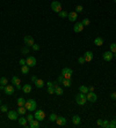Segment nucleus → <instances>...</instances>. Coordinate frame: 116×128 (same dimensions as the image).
Segmentation results:
<instances>
[{"label":"nucleus","mask_w":116,"mask_h":128,"mask_svg":"<svg viewBox=\"0 0 116 128\" xmlns=\"http://www.w3.org/2000/svg\"><path fill=\"white\" fill-rule=\"evenodd\" d=\"M58 87V81H56V82H54V88H57Z\"/></svg>","instance_id":"49"},{"label":"nucleus","mask_w":116,"mask_h":128,"mask_svg":"<svg viewBox=\"0 0 116 128\" xmlns=\"http://www.w3.org/2000/svg\"><path fill=\"white\" fill-rule=\"evenodd\" d=\"M0 110H1V112H8L7 105H1V106H0Z\"/></svg>","instance_id":"35"},{"label":"nucleus","mask_w":116,"mask_h":128,"mask_svg":"<svg viewBox=\"0 0 116 128\" xmlns=\"http://www.w3.org/2000/svg\"><path fill=\"white\" fill-rule=\"evenodd\" d=\"M21 72H22L23 74H28L29 73V66L28 65H23V66H21Z\"/></svg>","instance_id":"25"},{"label":"nucleus","mask_w":116,"mask_h":128,"mask_svg":"<svg viewBox=\"0 0 116 128\" xmlns=\"http://www.w3.org/2000/svg\"><path fill=\"white\" fill-rule=\"evenodd\" d=\"M108 126H109V121H108V120H103V121H102V126H101V127L108 128Z\"/></svg>","instance_id":"36"},{"label":"nucleus","mask_w":116,"mask_h":128,"mask_svg":"<svg viewBox=\"0 0 116 128\" xmlns=\"http://www.w3.org/2000/svg\"><path fill=\"white\" fill-rule=\"evenodd\" d=\"M81 23L84 24V27H87V26H89V23H91V21H89V19H84Z\"/></svg>","instance_id":"31"},{"label":"nucleus","mask_w":116,"mask_h":128,"mask_svg":"<svg viewBox=\"0 0 116 128\" xmlns=\"http://www.w3.org/2000/svg\"><path fill=\"white\" fill-rule=\"evenodd\" d=\"M78 62H79L80 65H83V64H85V62H86V61H85V58H84V57H80V58H79V59H78Z\"/></svg>","instance_id":"38"},{"label":"nucleus","mask_w":116,"mask_h":128,"mask_svg":"<svg viewBox=\"0 0 116 128\" xmlns=\"http://www.w3.org/2000/svg\"><path fill=\"white\" fill-rule=\"evenodd\" d=\"M16 89H17V90H21V84L16 85Z\"/></svg>","instance_id":"51"},{"label":"nucleus","mask_w":116,"mask_h":128,"mask_svg":"<svg viewBox=\"0 0 116 128\" xmlns=\"http://www.w3.org/2000/svg\"><path fill=\"white\" fill-rule=\"evenodd\" d=\"M19 64H20L21 66H23V65H27V64H26V59H20V60H19Z\"/></svg>","instance_id":"42"},{"label":"nucleus","mask_w":116,"mask_h":128,"mask_svg":"<svg viewBox=\"0 0 116 128\" xmlns=\"http://www.w3.org/2000/svg\"><path fill=\"white\" fill-rule=\"evenodd\" d=\"M110 98L112 99H116V92H112L110 94Z\"/></svg>","instance_id":"46"},{"label":"nucleus","mask_w":116,"mask_h":128,"mask_svg":"<svg viewBox=\"0 0 116 128\" xmlns=\"http://www.w3.org/2000/svg\"><path fill=\"white\" fill-rule=\"evenodd\" d=\"M58 14H59L60 17H67V13H66V12H64V11H60Z\"/></svg>","instance_id":"37"},{"label":"nucleus","mask_w":116,"mask_h":128,"mask_svg":"<svg viewBox=\"0 0 116 128\" xmlns=\"http://www.w3.org/2000/svg\"><path fill=\"white\" fill-rule=\"evenodd\" d=\"M94 44H95L96 46H101L102 44H103V38H102V37H96V38L94 39Z\"/></svg>","instance_id":"22"},{"label":"nucleus","mask_w":116,"mask_h":128,"mask_svg":"<svg viewBox=\"0 0 116 128\" xmlns=\"http://www.w3.org/2000/svg\"><path fill=\"white\" fill-rule=\"evenodd\" d=\"M56 122H57L58 126H65V125H66V122H67V120H66L64 117H57Z\"/></svg>","instance_id":"12"},{"label":"nucleus","mask_w":116,"mask_h":128,"mask_svg":"<svg viewBox=\"0 0 116 128\" xmlns=\"http://www.w3.org/2000/svg\"><path fill=\"white\" fill-rule=\"evenodd\" d=\"M63 85H64V87H67V88L71 87V80H70V79H65V80L63 81Z\"/></svg>","instance_id":"29"},{"label":"nucleus","mask_w":116,"mask_h":128,"mask_svg":"<svg viewBox=\"0 0 116 128\" xmlns=\"http://www.w3.org/2000/svg\"><path fill=\"white\" fill-rule=\"evenodd\" d=\"M115 127H116V120H112V121L109 122L108 128H115Z\"/></svg>","instance_id":"33"},{"label":"nucleus","mask_w":116,"mask_h":128,"mask_svg":"<svg viewBox=\"0 0 116 128\" xmlns=\"http://www.w3.org/2000/svg\"><path fill=\"white\" fill-rule=\"evenodd\" d=\"M26 64L28 65L29 67H34V66L36 65V58L29 56V57L26 59Z\"/></svg>","instance_id":"7"},{"label":"nucleus","mask_w":116,"mask_h":128,"mask_svg":"<svg viewBox=\"0 0 116 128\" xmlns=\"http://www.w3.org/2000/svg\"><path fill=\"white\" fill-rule=\"evenodd\" d=\"M102 121H103L102 119H98V120H96V125H98L99 127H101L102 126Z\"/></svg>","instance_id":"44"},{"label":"nucleus","mask_w":116,"mask_h":128,"mask_svg":"<svg viewBox=\"0 0 116 128\" xmlns=\"http://www.w3.org/2000/svg\"><path fill=\"white\" fill-rule=\"evenodd\" d=\"M51 8H52L54 12L59 13V12L62 11V4H60L59 1H52V2H51Z\"/></svg>","instance_id":"4"},{"label":"nucleus","mask_w":116,"mask_h":128,"mask_svg":"<svg viewBox=\"0 0 116 128\" xmlns=\"http://www.w3.org/2000/svg\"><path fill=\"white\" fill-rule=\"evenodd\" d=\"M36 80H37V77H36L35 75H33V76H31V82H34V83H35V82H36Z\"/></svg>","instance_id":"47"},{"label":"nucleus","mask_w":116,"mask_h":128,"mask_svg":"<svg viewBox=\"0 0 116 128\" xmlns=\"http://www.w3.org/2000/svg\"><path fill=\"white\" fill-rule=\"evenodd\" d=\"M36 102L34 99H28V100H26V103H25V107L27 109V111H35L36 110Z\"/></svg>","instance_id":"1"},{"label":"nucleus","mask_w":116,"mask_h":128,"mask_svg":"<svg viewBox=\"0 0 116 128\" xmlns=\"http://www.w3.org/2000/svg\"><path fill=\"white\" fill-rule=\"evenodd\" d=\"M0 106H1V100H0Z\"/></svg>","instance_id":"53"},{"label":"nucleus","mask_w":116,"mask_h":128,"mask_svg":"<svg viewBox=\"0 0 116 128\" xmlns=\"http://www.w3.org/2000/svg\"><path fill=\"white\" fill-rule=\"evenodd\" d=\"M88 90L89 91H94V87H88Z\"/></svg>","instance_id":"50"},{"label":"nucleus","mask_w":116,"mask_h":128,"mask_svg":"<svg viewBox=\"0 0 116 128\" xmlns=\"http://www.w3.org/2000/svg\"><path fill=\"white\" fill-rule=\"evenodd\" d=\"M72 69L71 68H69V67H65V68H63V71H62V75L65 77V79H70L71 80V76H72Z\"/></svg>","instance_id":"5"},{"label":"nucleus","mask_w":116,"mask_h":128,"mask_svg":"<svg viewBox=\"0 0 116 128\" xmlns=\"http://www.w3.org/2000/svg\"><path fill=\"white\" fill-rule=\"evenodd\" d=\"M86 98H87V100L91 102V103H95L96 99H98V96L95 95V92H93V91H88V92H87Z\"/></svg>","instance_id":"6"},{"label":"nucleus","mask_w":116,"mask_h":128,"mask_svg":"<svg viewBox=\"0 0 116 128\" xmlns=\"http://www.w3.org/2000/svg\"><path fill=\"white\" fill-rule=\"evenodd\" d=\"M48 94H49V95L55 94V88H54V87H48Z\"/></svg>","instance_id":"32"},{"label":"nucleus","mask_w":116,"mask_h":128,"mask_svg":"<svg viewBox=\"0 0 116 128\" xmlns=\"http://www.w3.org/2000/svg\"><path fill=\"white\" fill-rule=\"evenodd\" d=\"M67 17H69V20H70L71 22H74V21H77V19H78V13H77V12H71V13H69Z\"/></svg>","instance_id":"16"},{"label":"nucleus","mask_w":116,"mask_h":128,"mask_svg":"<svg viewBox=\"0 0 116 128\" xmlns=\"http://www.w3.org/2000/svg\"><path fill=\"white\" fill-rule=\"evenodd\" d=\"M102 57H103V60H104V61H110V60L114 58V53L110 52V51H108V52H104V53L102 54Z\"/></svg>","instance_id":"11"},{"label":"nucleus","mask_w":116,"mask_h":128,"mask_svg":"<svg viewBox=\"0 0 116 128\" xmlns=\"http://www.w3.org/2000/svg\"><path fill=\"white\" fill-rule=\"evenodd\" d=\"M17 113L21 114V115H23V114L27 113V109H26L25 106H19V109H17Z\"/></svg>","instance_id":"24"},{"label":"nucleus","mask_w":116,"mask_h":128,"mask_svg":"<svg viewBox=\"0 0 116 128\" xmlns=\"http://www.w3.org/2000/svg\"><path fill=\"white\" fill-rule=\"evenodd\" d=\"M27 122H28L27 118H23V117H21V118L19 119V124H20L21 126H25V127H29V125L27 124Z\"/></svg>","instance_id":"19"},{"label":"nucleus","mask_w":116,"mask_h":128,"mask_svg":"<svg viewBox=\"0 0 116 128\" xmlns=\"http://www.w3.org/2000/svg\"><path fill=\"white\" fill-rule=\"evenodd\" d=\"M114 57H115V58H116V52H115V53H114Z\"/></svg>","instance_id":"52"},{"label":"nucleus","mask_w":116,"mask_h":128,"mask_svg":"<svg viewBox=\"0 0 116 128\" xmlns=\"http://www.w3.org/2000/svg\"><path fill=\"white\" fill-rule=\"evenodd\" d=\"M33 119H34V114L29 113L28 115H27V120H28V122H30V121H31Z\"/></svg>","instance_id":"39"},{"label":"nucleus","mask_w":116,"mask_h":128,"mask_svg":"<svg viewBox=\"0 0 116 128\" xmlns=\"http://www.w3.org/2000/svg\"><path fill=\"white\" fill-rule=\"evenodd\" d=\"M31 89H33V87H31V84H29V83H26V84L22 87V91L25 94H30L31 92Z\"/></svg>","instance_id":"17"},{"label":"nucleus","mask_w":116,"mask_h":128,"mask_svg":"<svg viewBox=\"0 0 116 128\" xmlns=\"http://www.w3.org/2000/svg\"><path fill=\"white\" fill-rule=\"evenodd\" d=\"M23 42H25V44H26L27 46H33V45L35 44L34 38H33L31 36H26V37L23 38Z\"/></svg>","instance_id":"9"},{"label":"nucleus","mask_w":116,"mask_h":128,"mask_svg":"<svg viewBox=\"0 0 116 128\" xmlns=\"http://www.w3.org/2000/svg\"><path fill=\"white\" fill-rule=\"evenodd\" d=\"M4 91H5L6 95H13L14 94V87H13V84H7L5 87Z\"/></svg>","instance_id":"8"},{"label":"nucleus","mask_w":116,"mask_h":128,"mask_svg":"<svg viewBox=\"0 0 116 128\" xmlns=\"http://www.w3.org/2000/svg\"><path fill=\"white\" fill-rule=\"evenodd\" d=\"M38 49H40V45H37V44H34L33 45V50L34 51H38Z\"/></svg>","instance_id":"43"},{"label":"nucleus","mask_w":116,"mask_h":128,"mask_svg":"<svg viewBox=\"0 0 116 128\" xmlns=\"http://www.w3.org/2000/svg\"><path fill=\"white\" fill-rule=\"evenodd\" d=\"M29 127L30 128H38L40 127V121L36 120V119H35V120L33 119V120L29 122Z\"/></svg>","instance_id":"18"},{"label":"nucleus","mask_w":116,"mask_h":128,"mask_svg":"<svg viewBox=\"0 0 116 128\" xmlns=\"http://www.w3.org/2000/svg\"><path fill=\"white\" fill-rule=\"evenodd\" d=\"M83 30H84V24L81 22H77L74 24V27H73V31L74 32H81Z\"/></svg>","instance_id":"10"},{"label":"nucleus","mask_w":116,"mask_h":128,"mask_svg":"<svg viewBox=\"0 0 116 128\" xmlns=\"http://www.w3.org/2000/svg\"><path fill=\"white\" fill-rule=\"evenodd\" d=\"M25 103H26V100H25V98L20 97V98L17 99V106H25Z\"/></svg>","instance_id":"28"},{"label":"nucleus","mask_w":116,"mask_h":128,"mask_svg":"<svg viewBox=\"0 0 116 128\" xmlns=\"http://www.w3.org/2000/svg\"><path fill=\"white\" fill-rule=\"evenodd\" d=\"M48 87H54V82H48Z\"/></svg>","instance_id":"48"},{"label":"nucleus","mask_w":116,"mask_h":128,"mask_svg":"<svg viewBox=\"0 0 116 128\" xmlns=\"http://www.w3.org/2000/svg\"><path fill=\"white\" fill-rule=\"evenodd\" d=\"M110 52H113V53H115L116 52V44L115 43L110 44Z\"/></svg>","instance_id":"34"},{"label":"nucleus","mask_w":116,"mask_h":128,"mask_svg":"<svg viewBox=\"0 0 116 128\" xmlns=\"http://www.w3.org/2000/svg\"><path fill=\"white\" fill-rule=\"evenodd\" d=\"M7 83H8V80H7V77L2 76V77L0 79V89H1V90H4V89H5V87L7 85Z\"/></svg>","instance_id":"15"},{"label":"nucleus","mask_w":116,"mask_h":128,"mask_svg":"<svg viewBox=\"0 0 116 128\" xmlns=\"http://www.w3.org/2000/svg\"><path fill=\"white\" fill-rule=\"evenodd\" d=\"M84 58H85V61H86V62L92 61V60H93V52H91V51H87V52H85Z\"/></svg>","instance_id":"13"},{"label":"nucleus","mask_w":116,"mask_h":128,"mask_svg":"<svg viewBox=\"0 0 116 128\" xmlns=\"http://www.w3.org/2000/svg\"><path fill=\"white\" fill-rule=\"evenodd\" d=\"M49 120H50V121H56V120H57V115H56L55 113L50 114V117H49Z\"/></svg>","instance_id":"30"},{"label":"nucleus","mask_w":116,"mask_h":128,"mask_svg":"<svg viewBox=\"0 0 116 128\" xmlns=\"http://www.w3.org/2000/svg\"><path fill=\"white\" fill-rule=\"evenodd\" d=\"M79 90H80V92H83V94H85V95H86V92L89 91V90H88V87H86V85H80Z\"/></svg>","instance_id":"26"},{"label":"nucleus","mask_w":116,"mask_h":128,"mask_svg":"<svg viewBox=\"0 0 116 128\" xmlns=\"http://www.w3.org/2000/svg\"><path fill=\"white\" fill-rule=\"evenodd\" d=\"M55 94L58 95V96H62V95H63V89H62L59 85H58L57 88H55Z\"/></svg>","instance_id":"27"},{"label":"nucleus","mask_w":116,"mask_h":128,"mask_svg":"<svg viewBox=\"0 0 116 128\" xmlns=\"http://www.w3.org/2000/svg\"><path fill=\"white\" fill-rule=\"evenodd\" d=\"M17 112H15V111H8L7 112V117H8V119H11V120H16L17 119Z\"/></svg>","instance_id":"14"},{"label":"nucleus","mask_w":116,"mask_h":128,"mask_svg":"<svg viewBox=\"0 0 116 128\" xmlns=\"http://www.w3.org/2000/svg\"><path fill=\"white\" fill-rule=\"evenodd\" d=\"M64 80H65V77H64V76H63V75H60V76H58V83H63V81H64Z\"/></svg>","instance_id":"41"},{"label":"nucleus","mask_w":116,"mask_h":128,"mask_svg":"<svg viewBox=\"0 0 116 128\" xmlns=\"http://www.w3.org/2000/svg\"><path fill=\"white\" fill-rule=\"evenodd\" d=\"M114 2H116V0H114Z\"/></svg>","instance_id":"54"},{"label":"nucleus","mask_w":116,"mask_h":128,"mask_svg":"<svg viewBox=\"0 0 116 128\" xmlns=\"http://www.w3.org/2000/svg\"><path fill=\"white\" fill-rule=\"evenodd\" d=\"M20 83H21V81H20V79H19L17 76H13V77H12V84L13 85L16 87V85H19Z\"/></svg>","instance_id":"23"},{"label":"nucleus","mask_w":116,"mask_h":128,"mask_svg":"<svg viewBox=\"0 0 116 128\" xmlns=\"http://www.w3.org/2000/svg\"><path fill=\"white\" fill-rule=\"evenodd\" d=\"M75 9H77V11H75L77 13H80V12H83V6H81V5H78Z\"/></svg>","instance_id":"40"},{"label":"nucleus","mask_w":116,"mask_h":128,"mask_svg":"<svg viewBox=\"0 0 116 128\" xmlns=\"http://www.w3.org/2000/svg\"><path fill=\"white\" fill-rule=\"evenodd\" d=\"M21 52H22V53H28V52H29V51H28V47H23V49L21 50Z\"/></svg>","instance_id":"45"},{"label":"nucleus","mask_w":116,"mask_h":128,"mask_svg":"<svg viewBox=\"0 0 116 128\" xmlns=\"http://www.w3.org/2000/svg\"><path fill=\"white\" fill-rule=\"evenodd\" d=\"M72 122H73V125L78 126V125L80 124V117H79V115H73V118H72Z\"/></svg>","instance_id":"21"},{"label":"nucleus","mask_w":116,"mask_h":128,"mask_svg":"<svg viewBox=\"0 0 116 128\" xmlns=\"http://www.w3.org/2000/svg\"><path fill=\"white\" fill-rule=\"evenodd\" d=\"M86 99H87L86 95L83 94V92H79L77 95V97H75V102H77L78 105H85L86 104Z\"/></svg>","instance_id":"2"},{"label":"nucleus","mask_w":116,"mask_h":128,"mask_svg":"<svg viewBox=\"0 0 116 128\" xmlns=\"http://www.w3.org/2000/svg\"><path fill=\"white\" fill-rule=\"evenodd\" d=\"M34 118H35L36 120H38V121L44 120V118H45V113H44V111H42V110L35 111V113H34Z\"/></svg>","instance_id":"3"},{"label":"nucleus","mask_w":116,"mask_h":128,"mask_svg":"<svg viewBox=\"0 0 116 128\" xmlns=\"http://www.w3.org/2000/svg\"><path fill=\"white\" fill-rule=\"evenodd\" d=\"M35 85H36V88L41 89V88H43L44 87V81L43 80H41V79H37L36 82H35Z\"/></svg>","instance_id":"20"}]
</instances>
